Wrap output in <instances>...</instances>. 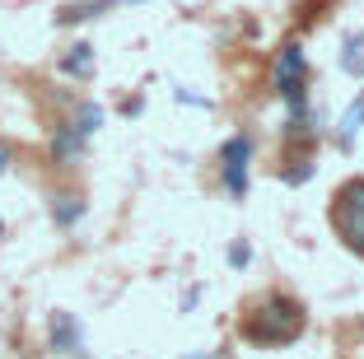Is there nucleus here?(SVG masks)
<instances>
[{
	"label": "nucleus",
	"mask_w": 364,
	"mask_h": 359,
	"mask_svg": "<svg viewBox=\"0 0 364 359\" xmlns=\"http://www.w3.org/2000/svg\"><path fill=\"white\" fill-rule=\"evenodd\" d=\"M98 127H103V107L85 103V107H80V117H75V131H85V136H94Z\"/></svg>",
	"instance_id": "nucleus-10"
},
{
	"label": "nucleus",
	"mask_w": 364,
	"mask_h": 359,
	"mask_svg": "<svg viewBox=\"0 0 364 359\" xmlns=\"http://www.w3.org/2000/svg\"><path fill=\"white\" fill-rule=\"evenodd\" d=\"M80 215H85V201H80V196H61V201L52 205V220L61 224V229H70Z\"/></svg>",
	"instance_id": "nucleus-8"
},
{
	"label": "nucleus",
	"mask_w": 364,
	"mask_h": 359,
	"mask_svg": "<svg viewBox=\"0 0 364 359\" xmlns=\"http://www.w3.org/2000/svg\"><path fill=\"white\" fill-rule=\"evenodd\" d=\"M336 224H341L346 243L355 247V252H364V182H355V187L341 191V205H336Z\"/></svg>",
	"instance_id": "nucleus-3"
},
{
	"label": "nucleus",
	"mask_w": 364,
	"mask_h": 359,
	"mask_svg": "<svg viewBox=\"0 0 364 359\" xmlns=\"http://www.w3.org/2000/svg\"><path fill=\"white\" fill-rule=\"evenodd\" d=\"M247 262H252V247H247V243H234V247H229V266H247Z\"/></svg>",
	"instance_id": "nucleus-12"
},
{
	"label": "nucleus",
	"mask_w": 364,
	"mask_h": 359,
	"mask_svg": "<svg viewBox=\"0 0 364 359\" xmlns=\"http://www.w3.org/2000/svg\"><path fill=\"white\" fill-rule=\"evenodd\" d=\"M196 359H205V355H196Z\"/></svg>",
	"instance_id": "nucleus-15"
},
{
	"label": "nucleus",
	"mask_w": 364,
	"mask_h": 359,
	"mask_svg": "<svg viewBox=\"0 0 364 359\" xmlns=\"http://www.w3.org/2000/svg\"><path fill=\"white\" fill-rule=\"evenodd\" d=\"M341 65L350 75H360L364 80V38H346V56H341Z\"/></svg>",
	"instance_id": "nucleus-9"
},
{
	"label": "nucleus",
	"mask_w": 364,
	"mask_h": 359,
	"mask_svg": "<svg viewBox=\"0 0 364 359\" xmlns=\"http://www.w3.org/2000/svg\"><path fill=\"white\" fill-rule=\"evenodd\" d=\"M85 131H75V122H65V127H56V136H52V159L56 164H70V159H80L85 154Z\"/></svg>",
	"instance_id": "nucleus-5"
},
{
	"label": "nucleus",
	"mask_w": 364,
	"mask_h": 359,
	"mask_svg": "<svg viewBox=\"0 0 364 359\" xmlns=\"http://www.w3.org/2000/svg\"><path fill=\"white\" fill-rule=\"evenodd\" d=\"M360 122H364V98H355V107L346 112V122H341V145L350 149V136L360 131Z\"/></svg>",
	"instance_id": "nucleus-11"
},
{
	"label": "nucleus",
	"mask_w": 364,
	"mask_h": 359,
	"mask_svg": "<svg viewBox=\"0 0 364 359\" xmlns=\"http://www.w3.org/2000/svg\"><path fill=\"white\" fill-rule=\"evenodd\" d=\"M52 345L61 350V355H75V350H80V322L70 313H56L52 317Z\"/></svg>",
	"instance_id": "nucleus-6"
},
{
	"label": "nucleus",
	"mask_w": 364,
	"mask_h": 359,
	"mask_svg": "<svg viewBox=\"0 0 364 359\" xmlns=\"http://www.w3.org/2000/svg\"><path fill=\"white\" fill-rule=\"evenodd\" d=\"M61 70L65 75H89V70H94V47H89V43H75L70 52L61 56Z\"/></svg>",
	"instance_id": "nucleus-7"
},
{
	"label": "nucleus",
	"mask_w": 364,
	"mask_h": 359,
	"mask_svg": "<svg viewBox=\"0 0 364 359\" xmlns=\"http://www.w3.org/2000/svg\"><path fill=\"white\" fill-rule=\"evenodd\" d=\"M304 331V313L285 299H267L257 313L247 317V336L257 345H280V341H294Z\"/></svg>",
	"instance_id": "nucleus-1"
},
{
	"label": "nucleus",
	"mask_w": 364,
	"mask_h": 359,
	"mask_svg": "<svg viewBox=\"0 0 364 359\" xmlns=\"http://www.w3.org/2000/svg\"><path fill=\"white\" fill-rule=\"evenodd\" d=\"M5 168H10V149L0 145V173H5Z\"/></svg>",
	"instance_id": "nucleus-14"
},
{
	"label": "nucleus",
	"mask_w": 364,
	"mask_h": 359,
	"mask_svg": "<svg viewBox=\"0 0 364 359\" xmlns=\"http://www.w3.org/2000/svg\"><path fill=\"white\" fill-rule=\"evenodd\" d=\"M247 154H252V140L247 136L225 140V191L229 196H243L247 191Z\"/></svg>",
	"instance_id": "nucleus-4"
},
{
	"label": "nucleus",
	"mask_w": 364,
	"mask_h": 359,
	"mask_svg": "<svg viewBox=\"0 0 364 359\" xmlns=\"http://www.w3.org/2000/svg\"><path fill=\"white\" fill-rule=\"evenodd\" d=\"M309 178H313V164H299V168H289V173H285L289 187H299V182H309Z\"/></svg>",
	"instance_id": "nucleus-13"
},
{
	"label": "nucleus",
	"mask_w": 364,
	"mask_h": 359,
	"mask_svg": "<svg viewBox=\"0 0 364 359\" xmlns=\"http://www.w3.org/2000/svg\"><path fill=\"white\" fill-rule=\"evenodd\" d=\"M304 70H309V61H304L299 47H294V43L280 47L276 89H280V98L289 103V112H294V136H304Z\"/></svg>",
	"instance_id": "nucleus-2"
}]
</instances>
